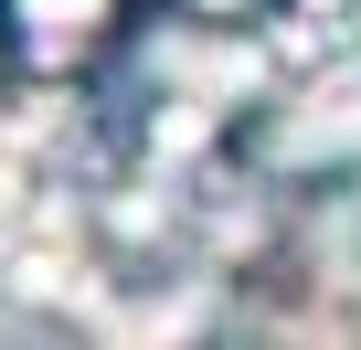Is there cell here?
<instances>
[{
	"instance_id": "1",
	"label": "cell",
	"mask_w": 361,
	"mask_h": 350,
	"mask_svg": "<svg viewBox=\"0 0 361 350\" xmlns=\"http://www.w3.org/2000/svg\"><path fill=\"white\" fill-rule=\"evenodd\" d=\"M128 11V0H11V22H22V54L32 64H85L106 43V22Z\"/></svg>"
},
{
	"instance_id": "2",
	"label": "cell",
	"mask_w": 361,
	"mask_h": 350,
	"mask_svg": "<svg viewBox=\"0 0 361 350\" xmlns=\"http://www.w3.org/2000/svg\"><path fill=\"white\" fill-rule=\"evenodd\" d=\"M180 11H202V22H266L276 0H180Z\"/></svg>"
},
{
	"instance_id": "3",
	"label": "cell",
	"mask_w": 361,
	"mask_h": 350,
	"mask_svg": "<svg viewBox=\"0 0 361 350\" xmlns=\"http://www.w3.org/2000/svg\"><path fill=\"white\" fill-rule=\"evenodd\" d=\"M11 54H22V22H11V0H0V75H11Z\"/></svg>"
}]
</instances>
